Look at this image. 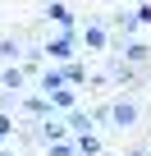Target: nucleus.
<instances>
[{"instance_id": "nucleus-1", "label": "nucleus", "mask_w": 151, "mask_h": 156, "mask_svg": "<svg viewBox=\"0 0 151 156\" xmlns=\"http://www.w3.org/2000/svg\"><path fill=\"white\" fill-rule=\"evenodd\" d=\"M137 115H142V110H137V101H115V106H110V119H115V129H119V133H124V129H133V124H137Z\"/></svg>"}, {"instance_id": "nucleus-2", "label": "nucleus", "mask_w": 151, "mask_h": 156, "mask_svg": "<svg viewBox=\"0 0 151 156\" xmlns=\"http://www.w3.org/2000/svg\"><path fill=\"white\" fill-rule=\"evenodd\" d=\"M41 51H46L50 60H69V55H73V32H60V37H55V41H46Z\"/></svg>"}, {"instance_id": "nucleus-3", "label": "nucleus", "mask_w": 151, "mask_h": 156, "mask_svg": "<svg viewBox=\"0 0 151 156\" xmlns=\"http://www.w3.org/2000/svg\"><path fill=\"white\" fill-rule=\"evenodd\" d=\"M46 19H50V23H60L64 32L73 28V9H69V5H60V0H50V5H46Z\"/></svg>"}, {"instance_id": "nucleus-4", "label": "nucleus", "mask_w": 151, "mask_h": 156, "mask_svg": "<svg viewBox=\"0 0 151 156\" xmlns=\"http://www.w3.org/2000/svg\"><path fill=\"white\" fill-rule=\"evenodd\" d=\"M55 92H64V69H46L41 73V97H55Z\"/></svg>"}, {"instance_id": "nucleus-5", "label": "nucleus", "mask_w": 151, "mask_h": 156, "mask_svg": "<svg viewBox=\"0 0 151 156\" xmlns=\"http://www.w3.org/2000/svg\"><path fill=\"white\" fill-rule=\"evenodd\" d=\"M124 60H128V64L137 69V64H146V60H151V46H146V41H128V51H124Z\"/></svg>"}, {"instance_id": "nucleus-6", "label": "nucleus", "mask_w": 151, "mask_h": 156, "mask_svg": "<svg viewBox=\"0 0 151 156\" xmlns=\"http://www.w3.org/2000/svg\"><path fill=\"white\" fill-rule=\"evenodd\" d=\"M23 110H28L32 119H46V115H50V97H28V101H23Z\"/></svg>"}, {"instance_id": "nucleus-7", "label": "nucleus", "mask_w": 151, "mask_h": 156, "mask_svg": "<svg viewBox=\"0 0 151 156\" xmlns=\"http://www.w3.org/2000/svg\"><path fill=\"white\" fill-rule=\"evenodd\" d=\"M69 133H92V115H83V110H69Z\"/></svg>"}, {"instance_id": "nucleus-8", "label": "nucleus", "mask_w": 151, "mask_h": 156, "mask_svg": "<svg viewBox=\"0 0 151 156\" xmlns=\"http://www.w3.org/2000/svg\"><path fill=\"white\" fill-rule=\"evenodd\" d=\"M0 87H5V92H19L23 87V69H0Z\"/></svg>"}, {"instance_id": "nucleus-9", "label": "nucleus", "mask_w": 151, "mask_h": 156, "mask_svg": "<svg viewBox=\"0 0 151 156\" xmlns=\"http://www.w3.org/2000/svg\"><path fill=\"white\" fill-rule=\"evenodd\" d=\"M78 156H101V138L96 133H83L78 138Z\"/></svg>"}, {"instance_id": "nucleus-10", "label": "nucleus", "mask_w": 151, "mask_h": 156, "mask_svg": "<svg viewBox=\"0 0 151 156\" xmlns=\"http://www.w3.org/2000/svg\"><path fill=\"white\" fill-rule=\"evenodd\" d=\"M46 156H78V142H69V138H64V142H50Z\"/></svg>"}, {"instance_id": "nucleus-11", "label": "nucleus", "mask_w": 151, "mask_h": 156, "mask_svg": "<svg viewBox=\"0 0 151 156\" xmlns=\"http://www.w3.org/2000/svg\"><path fill=\"white\" fill-rule=\"evenodd\" d=\"M64 83H87V64H64Z\"/></svg>"}, {"instance_id": "nucleus-12", "label": "nucleus", "mask_w": 151, "mask_h": 156, "mask_svg": "<svg viewBox=\"0 0 151 156\" xmlns=\"http://www.w3.org/2000/svg\"><path fill=\"white\" fill-rule=\"evenodd\" d=\"M0 55H5V60H14V55H19V32H14V37H9V32L0 37Z\"/></svg>"}, {"instance_id": "nucleus-13", "label": "nucleus", "mask_w": 151, "mask_h": 156, "mask_svg": "<svg viewBox=\"0 0 151 156\" xmlns=\"http://www.w3.org/2000/svg\"><path fill=\"white\" fill-rule=\"evenodd\" d=\"M87 46H92V51H101V46H105V28H96V23H92V28H87Z\"/></svg>"}, {"instance_id": "nucleus-14", "label": "nucleus", "mask_w": 151, "mask_h": 156, "mask_svg": "<svg viewBox=\"0 0 151 156\" xmlns=\"http://www.w3.org/2000/svg\"><path fill=\"white\" fill-rule=\"evenodd\" d=\"M50 106H60V110H73V92H69V87H64V92H55V97H50Z\"/></svg>"}, {"instance_id": "nucleus-15", "label": "nucleus", "mask_w": 151, "mask_h": 156, "mask_svg": "<svg viewBox=\"0 0 151 156\" xmlns=\"http://www.w3.org/2000/svg\"><path fill=\"white\" fill-rule=\"evenodd\" d=\"M9 133H14V119H9V115H5V110H0V142H5V138H9Z\"/></svg>"}, {"instance_id": "nucleus-16", "label": "nucleus", "mask_w": 151, "mask_h": 156, "mask_svg": "<svg viewBox=\"0 0 151 156\" xmlns=\"http://www.w3.org/2000/svg\"><path fill=\"white\" fill-rule=\"evenodd\" d=\"M137 23H151V5H142V9H137Z\"/></svg>"}, {"instance_id": "nucleus-17", "label": "nucleus", "mask_w": 151, "mask_h": 156, "mask_svg": "<svg viewBox=\"0 0 151 156\" xmlns=\"http://www.w3.org/2000/svg\"><path fill=\"white\" fill-rule=\"evenodd\" d=\"M128 156H151V151H142V147H137V151H128Z\"/></svg>"}, {"instance_id": "nucleus-18", "label": "nucleus", "mask_w": 151, "mask_h": 156, "mask_svg": "<svg viewBox=\"0 0 151 156\" xmlns=\"http://www.w3.org/2000/svg\"><path fill=\"white\" fill-rule=\"evenodd\" d=\"M0 156H14V151H0Z\"/></svg>"}]
</instances>
